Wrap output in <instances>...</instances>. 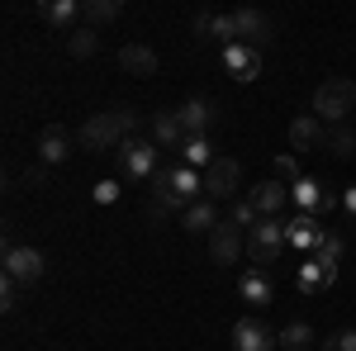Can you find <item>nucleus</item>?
<instances>
[{
    "label": "nucleus",
    "mask_w": 356,
    "mask_h": 351,
    "mask_svg": "<svg viewBox=\"0 0 356 351\" xmlns=\"http://www.w3.org/2000/svg\"><path fill=\"white\" fill-rule=\"evenodd\" d=\"M171 190H176V199H181V204H186V209H191L195 199H200V195H204V171H195V166H171Z\"/></svg>",
    "instance_id": "nucleus-16"
},
{
    "label": "nucleus",
    "mask_w": 356,
    "mask_h": 351,
    "mask_svg": "<svg viewBox=\"0 0 356 351\" xmlns=\"http://www.w3.org/2000/svg\"><path fill=\"white\" fill-rule=\"evenodd\" d=\"M233 347L238 351H275L280 337H275L261 318H238V323H233Z\"/></svg>",
    "instance_id": "nucleus-7"
},
{
    "label": "nucleus",
    "mask_w": 356,
    "mask_h": 351,
    "mask_svg": "<svg viewBox=\"0 0 356 351\" xmlns=\"http://www.w3.org/2000/svg\"><path fill=\"white\" fill-rule=\"evenodd\" d=\"M238 186H243V166L233 162V157H214V166L204 171V199L233 204L238 199Z\"/></svg>",
    "instance_id": "nucleus-3"
},
{
    "label": "nucleus",
    "mask_w": 356,
    "mask_h": 351,
    "mask_svg": "<svg viewBox=\"0 0 356 351\" xmlns=\"http://www.w3.org/2000/svg\"><path fill=\"white\" fill-rule=\"evenodd\" d=\"M95 48H100V33H95V28L90 24H81V28H72V33H67V53L72 57H95Z\"/></svg>",
    "instance_id": "nucleus-25"
},
{
    "label": "nucleus",
    "mask_w": 356,
    "mask_h": 351,
    "mask_svg": "<svg viewBox=\"0 0 356 351\" xmlns=\"http://www.w3.org/2000/svg\"><path fill=\"white\" fill-rule=\"evenodd\" d=\"M238 233H243V228H233L228 218L209 233V256H214L219 266H233V261H238V252H243V238H238Z\"/></svg>",
    "instance_id": "nucleus-14"
},
{
    "label": "nucleus",
    "mask_w": 356,
    "mask_h": 351,
    "mask_svg": "<svg viewBox=\"0 0 356 351\" xmlns=\"http://www.w3.org/2000/svg\"><path fill=\"white\" fill-rule=\"evenodd\" d=\"M38 15H43L48 24H57V28H72L76 19H81V5H76V0H43Z\"/></svg>",
    "instance_id": "nucleus-22"
},
{
    "label": "nucleus",
    "mask_w": 356,
    "mask_h": 351,
    "mask_svg": "<svg viewBox=\"0 0 356 351\" xmlns=\"http://www.w3.org/2000/svg\"><path fill=\"white\" fill-rule=\"evenodd\" d=\"M275 337H280V351H309L314 347V327L309 323H290V327H280Z\"/></svg>",
    "instance_id": "nucleus-26"
},
{
    "label": "nucleus",
    "mask_w": 356,
    "mask_h": 351,
    "mask_svg": "<svg viewBox=\"0 0 356 351\" xmlns=\"http://www.w3.org/2000/svg\"><path fill=\"white\" fill-rule=\"evenodd\" d=\"M290 199H295V209L300 214H318V209H332V190H323V181L318 176H300L295 186H290Z\"/></svg>",
    "instance_id": "nucleus-9"
},
{
    "label": "nucleus",
    "mask_w": 356,
    "mask_h": 351,
    "mask_svg": "<svg viewBox=\"0 0 356 351\" xmlns=\"http://www.w3.org/2000/svg\"><path fill=\"white\" fill-rule=\"evenodd\" d=\"M228 223H233V228H257L261 214H257L252 199H233V204H228Z\"/></svg>",
    "instance_id": "nucleus-30"
},
{
    "label": "nucleus",
    "mask_w": 356,
    "mask_h": 351,
    "mask_svg": "<svg viewBox=\"0 0 356 351\" xmlns=\"http://www.w3.org/2000/svg\"><path fill=\"white\" fill-rule=\"evenodd\" d=\"M323 285H332V280H328V270H323L318 261H314V256H309V261L300 266V290H304V295H318Z\"/></svg>",
    "instance_id": "nucleus-29"
},
{
    "label": "nucleus",
    "mask_w": 356,
    "mask_h": 351,
    "mask_svg": "<svg viewBox=\"0 0 356 351\" xmlns=\"http://www.w3.org/2000/svg\"><path fill=\"white\" fill-rule=\"evenodd\" d=\"M238 295L247 299V304H257V309H266L271 304V280H266V270H247L243 280H238Z\"/></svg>",
    "instance_id": "nucleus-21"
},
{
    "label": "nucleus",
    "mask_w": 356,
    "mask_h": 351,
    "mask_svg": "<svg viewBox=\"0 0 356 351\" xmlns=\"http://www.w3.org/2000/svg\"><path fill=\"white\" fill-rule=\"evenodd\" d=\"M323 238H328V228L318 223V214H295L285 223V243L295 247V252H318Z\"/></svg>",
    "instance_id": "nucleus-8"
},
{
    "label": "nucleus",
    "mask_w": 356,
    "mask_h": 351,
    "mask_svg": "<svg viewBox=\"0 0 356 351\" xmlns=\"http://www.w3.org/2000/svg\"><path fill=\"white\" fill-rule=\"evenodd\" d=\"M223 67H228L233 81H257V76H261V48L228 43V48H223Z\"/></svg>",
    "instance_id": "nucleus-10"
},
{
    "label": "nucleus",
    "mask_w": 356,
    "mask_h": 351,
    "mask_svg": "<svg viewBox=\"0 0 356 351\" xmlns=\"http://www.w3.org/2000/svg\"><path fill=\"white\" fill-rule=\"evenodd\" d=\"M15 304H19V280H10V275H5V280H0V309L10 313Z\"/></svg>",
    "instance_id": "nucleus-32"
},
{
    "label": "nucleus",
    "mask_w": 356,
    "mask_h": 351,
    "mask_svg": "<svg viewBox=\"0 0 356 351\" xmlns=\"http://www.w3.org/2000/svg\"><path fill=\"white\" fill-rule=\"evenodd\" d=\"M323 152H332V157H352V152H356V133H352V129H342V124H332L328 138H323Z\"/></svg>",
    "instance_id": "nucleus-27"
},
{
    "label": "nucleus",
    "mask_w": 356,
    "mask_h": 351,
    "mask_svg": "<svg viewBox=\"0 0 356 351\" xmlns=\"http://www.w3.org/2000/svg\"><path fill=\"white\" fill-rule=\"evenodd\" d=\"M119 67H124L129 76H152V72H157V53H152L147 43H124V48H119Z\"/></svg>",
    "instance_id": "nucleus-17"
},
{
    "label": "nucleus",
    "mask_w": 356,
    "mask_h": 351,
    "mask_svg": "<svg viewBox=\"0 0 356 351\" xmlns=\"http://www.w3.org/2000/svg\"><path fill=\"white\" fill-rule=\"evenodd\" d=\"M285 247H290L285 243V218H261L252 228V261L257 266H275Z\"/></svg>",
    "instance_id": "nucleus-4"
},
{
    "label": "nucleus",
    "mask_w": 356,
    "mask_h": 351,
    "mask_svg": "<svg viewBox=\"0 0 356 351\" xmlns=\"http://www.w3.org/2000/svg\"><path fill=\"white\" fill-rule=\"evenodd\" d=\"M24 186L29 190H43V186H48V166H29V171H24Z\"/></svg>",
    "instance_id": "nucleus-36"
},
{
    "label": "nucleus",
    "mask_w": 356,
    "mask_h": 351,
    "mask_svg": "<svg viewBox=\"0 0 356 351\" xmlns=\"http://www.w3.org/2000/svg\"><path fill=\"white\" fill-rule=\"evenodd\" d=\"M72 157V138H67V129H43L38 133V162L43 166H57Z\"/></svg>",
    "instance_id": "nucleus-20"
},
{
    "label": "nucleus",
    "mask_w": 356,
    "mask_h": 351,
    "mask_svg": "<svg viewBox=\"0 0 356 351\" xmlns=\"http://www.w3.org/2000/svg\"><path fill=\"white\" fill-rule=\"evenodd\" d=\"M323 119L318 114H295V124H290V142H295V152H314V147H323Z\"/></svg>",
    "instance_id": "nucleus-13"
},
{
    "label": "nucleus",
    "mask_w": 356,
    "mask_h": 351,
    "mask_svg": "<svg viewBox=\"0 0 356 351\" xmlns=\"http://www.w3.org/2000/svg\"><path fill=\"white\" fill-rule=\"evenodd\" d=\"M342 209H347V214L356 218V186H347V190H342Z\"/></svg>",
    "instance_id": "nucleus-37"
},
{
    "label": "nucleus",
    "mask_w": 356,
    "mask_h": 351,
    "mask_svg": "<svg viewBox=\"0 0 356 351\" xmlns=\"http://www.w3.org/2000/svg\"><path fill=\"white\" fill-rule=\"evenodd\" d=\"M90 199H95V204H114V199H119V181H100V186L90 190Z\"/></svg>",
    "instance_id": "nucleus-33"
},
{
    "label": "nucleus",
    "mask_w": 356,
    "mask_h": 351,
    "mask_svg": "<svg viewBox=\"0 0 356 351\" xmlns=\"http://www.w3.org/2000/svg\"><path fill=\"white\" fill-rule=\"evenodd\" d=\"M81 19L90 28H95V24H110V19H119V0H90V5H81Z\"/></svg>",
    "instance_id": "nucleus-28"
},
{
    "label": "nucleus",
    "mask_w": 356,
    "mask_h": 351,
    "mask_svg": "<svg viewBox=\"0 0 356 351\" xmlns=\"http://www.w3.org/2000/svg\"><path fill=\"white\" fill-rule=\"evenodd\" d=\"M323 351H356V332L347 327V332H337V337H328V342H323Z\"/></svg>",
    "instance_id": "nucleus-35"
},
{
    "label": "nucleus",
    "mask_w": 356,
    "mask_h": 351,
    "mask_svg": "<svg viewBox=\"0 0 356 351\" xmlns=\"http://www.w3.org/2000/svg\"><path fill=\"white\" fill-rule=\"evenodd\" d=\"M152 142H157V147H181V142H186L181 109H162V114H152Z\"/></svg>",
    "instance_id": "nucleus-18"
},
{
    "label": "nucleus",
    "mask_w": 356,
    "mask_h": 351,
    "mask_svg": "<svg viewBox=\"0 0 356 351\" xmlns=\"http://www.w3.org/2000/svg\"><path fill=\"white\" fill-rule=\"evenodd\" d=\"M233 19H238V43H247V48H261V43L271 38V19H266L261 10H252V5L233 10Z\"/></svg>",
    "instance_id": "nucleus-12"
},
{
    "label": "nucleus",
    "mask_w": 356,
    "mask_h": 351,
    "mask_svg": "<svg viewBox=\"0 0 356 351\" xmlns=\"http://www.w3.org/2000/svg\"><path fill=\"white\" fill-rule=\"evenodd\" d=\"M209 38H219L223 48H228V43H238V19H233V15H214V28H209Z\"/></svg>",
    "instance_id": "nucleus-31"
},
{
    "label": "nucleus",
    "mask_w": 356,
    "mask_h": 351,
    "mask_svg": "<svg viewBox=\"0 0 356 351\" xmlns=\"http://www.w3.org/2000/svg\"><path fill=\"white\" fill-rule=\"evenodd\" d=\"M275 171H280V176H285L290 186H295V181L304 176V171H300V157H275Z\"/></svg>",
    "instance_id": "nucleus-34"
},
{
    "label": "nucleus",
    "mask_w": 356,
    "mask_h": 351,
    "mask_svg": "<svg viewBox=\"0 0 356 351\" xmlns=\"http://www.w3.org/2000/svg\"><path fill=\"white\" fill-rule=\"evenodd\" d=\"M119 162H124V171H129L134 181H152V176H157V142L129 138V142L119 147Z\"/></svg>",
    "instance_id": "nucleus-6"
},
{
    "label": "nucleus",
    "mask_w": 356,
    "mask_h": 351,
    "mask_svg": "<svg viewBox=\"0 0 356 351\" xmlns=\"http://www.w3.org/2000/svg\"><path fill=\"white\" fill-rule=\"evenodd\" d=\"M134 124H138V114L129 105L105 109V114H90V119L81 124L76 142H81V147H90V152H110V147H124V142H129Z\"/></svg>",
    "instance_id": "nucleus-1"
},
{
    "label": "nucleus",
    "mask_w": 356,
    "mask_h": 351,
    "mask_svg": "<svg viewBox=\"0 0 356 351\" xmlns=\"http://www.w3.org/2000/svg\"><path fill=\"white\" fill-rule=\"evenodd\" d=\"M43 270H48V261H43V252L38 247H5V275L10 280H19V285H33V280H43Z\"/></svg>",
    "instance_id": "nucleus-5"
},
{
    "label": "nucleus",
    "mask_w": 356,
    "mask_h": 351,
    "mask_svg": "<svg viewBox=\"0 0 356 351\" xmlns=\"http://www.w3.org/2000/svg\"><path fill=\"white\" fill-rule=\"evenodd\" d=\"M214 119H219V109L209 105L204 95H195V100H186V105H181V129H186V138H209Z\"/></svg>",
    "instance_id": "nucleus-11"
},
{
    "label": "nucleus",
    "mask_w": 356,
    "mask_h": 351,
    "mask_svg": "<svg viewBox=\"0 0 356 351\" xmlns=\"http://www.w3.org/2000/svg\"><path fill=\"white\" fill-rule=\"evenodd\" d=\"M356 105V81H347V76H332V81H323L318 90H314V114L323 119V124H342L347 114H352Z\"/></svg>",
    "instance_id": "nucleus-2"
},
{
    "label": "nucleus",
    "mask_w": 356,
    "mask_h": 351,
    "mask_svg": "<svg viewBox=\"0 0 356 351\" xmlns=\"http://www.w3.org/2000/svg\"><path fill=\"white\" fill-rule=\"evenodd\" d=\"M252 204H257L261 218H280V209L290 204V186L285 181H261V186L252 190Z\"/></svg>",
    "instance_id": "nucleus-15"
},
{
    "label": "nucleus",
    "mask_w": 356,
    "mask_h": 351,
    "mask_svg": "<svg viewBox=\"0 0 356 351\" xmlns=\"http://www.w3.org/2000/svg\"><path fill=\"white\" fill-rule=\"evenodd\" d=\"M342 252H347V243H342L337 233H328V238L318 243V252H314V261L328 270V280H337V261H342Z\"/></svg>",
    "instance_id": "nucleus-24"
},
{
    "label": "nucleus",
    "mask_w": 356,
    "mask_h": 351,
    "mask_svg": "<svg viewBox=\"0 0 356 351\" xmlns=\"http://www.w3.org/2000/svg\"><path fill=\"white\" fill-rule=\"evenodd\" d=\"M181 162L195 166V171H209L214 166V142L209 138H186L181 142Z\"/></svg>",
    "instance_id": "nucleus-23"
},
{
    "label": "nucleus",
    "mask_w": 356,
    "mask_h": 351,
    "mask_svg": "<svg viewBox=\"0 0 356 351\" xmlns=\"http://www.w3.org/2000/svg\"><path fill=\"white\" fill-rule=\"evenodd\" d=\"M219 223L223 218H219V204H214V199H195L191 209L181 214V228H186V233H214Z\"/></svg>",
    "instance_id": "nucleus-19"
}]
</instances>
